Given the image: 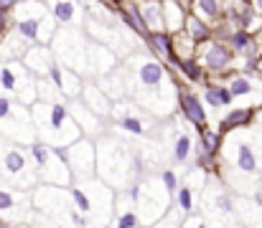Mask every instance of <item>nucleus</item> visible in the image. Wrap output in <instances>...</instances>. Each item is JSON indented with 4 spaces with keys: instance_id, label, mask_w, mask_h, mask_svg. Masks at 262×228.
Returning <instances> with one entry per match:
<instances>
[{
    "instance_id": "1",
    "label": "nucleus",
    "mask_w": 262,
    "mask_h": 228,
    "mask_svg": "<svg viewBox=\"0 0 262 228\" xmlns=\"http://www.w3.org/2000/svg\"><path fill=\"white\" fill-rule=\"evenodd\" d=\"M94 147H97V178L107 183L115 193L140 183L148 175L143 152L120 140L117 135L104 132L99 140H94Z\"/></svg>"
},
{
    "instance_id": "2",
    "label": "nucleus",
    "mask_w": 262,
    "mask_h": 228,
    "mask_svg": "<svg viewBox=\"0 0 262 228\" xmlns=\"http://www.w3.org/2000/svg\"><path fill=\"white\" fill-rule=\"evenodd\" d=\"M31 117L36 127V140L54 150H64L84 137L82 130L74 124L67 102H33Z\"/></svg>"
},
{
    "instance_id": "3",
    "label": "nucleus",
    "mask_w": 262,
    "mask_h": 228,
    "mask_svg": "<svg viewBox=\"0 0 262 228\" xmlns=\"http://www.w3.org/2000/svg\"><path fill=\"white\" fill-rule=\"evenodd\" d=\"M67 190L74 208L87 216L92 228H107L115 213V190L107 183H102L99 178L74 180Z\"/></svg>"
},
{
    "instance_id": "4",
    "label": "nucleus",
    "mask_w": 262,
    "mask_h": 228,
    "mask_svg": "<svg viewBox=\"0 0 262 228\" xmlns=\"http://www.w3.org/2000/svg\"><path fill=\"white\" fill-rule=\"evenodd\" d=\"M130 200L135 203V213L143 228L156 226L173 206V195L166 190V185L161 183L158 172H148L140 183L125 188Z\"/></svg>"
},
{
    "instance_id": "5",
    "label": "nucleus",
    "mask_w": 262,
    "mask_h": 228,
    "mask_svg": "<svg viewBox=\"0 0 262 228\" xmlns=\"http://www.w3.org/2000/svg\"><path fill=\"white\" fill-rule=\"evenodd\" d=\"M199 213L214 228H242L237 218V195L222 183L216 172L206 178V185L199 200Z\"/></svg>"
},
{
    "instance_id": "6",
    "label": "nucleus",
    "mask_w": 262,
    "mask_h": 228,
    "mask_svg": "<svg viewBox=\"0 0 262 228\" xmlns=\"http://www.w3.org/2000/svg\"><path fill=\"white\" fill-rule=\"evenodd\" d=\"M56 28L59 26L51 18L49 5L43 0H20L13 8V31L23 41H28L31 46L33 43L49 46L54 33H56Z\"/></svg>"
},
{
    "instance_id": "7",
    "label": "nucleus",
    "mask_w": 262,
    "mask_h": 228,
    "mask_svg": "<svg viewBox=\"0 0 262 228\" xmlns=\"http://www.w3.org/2000/svg\"><path fill=\"white\" fill-rule=\"evenodd\" d=\"M59 66L77 71L79 76H89L87 66V33L79 26H59L51 43H49Z\"/></svg>"
},
{
    "instance_id": "8",
    "label": "nucleus",
    "mask_w": 262,
    "mask_h": 228,
    "mask_svg": "<svg viewBox=\"0 0 262 228\" xmlns=\"http://www.w3.org/2000/svg\"><path fill=\"white\" fill-rule=\"evenodd\" d=\"M0 183L28 193L38 188V175L33 170L28 150L5 137H0Z\"/></svg>"
},
{
    "instance_id": "9",
    "label": "nucleus",
    "mask_w": 262,
    "mask_h": 228,
    "mask_svg": "<svg viewBox=\"0 0 262 228\" xmlns=\"http://www.w3.org/2000/svg\"><path fill=\"white\" fill-rule=\"evenodd\" d=\"M0 137L28 147L36 142V127L31 117V107H23L20 102L0 94Z\"/></svg>"
},
{
    "instance_id": "10",
    "label": "nucleus",
    "mask_w": 262,
    "mask_h": 228,
    "mask_svg": "<svg viewBox=\"0 0 262 228\" xmlns=\"http://www.w3.org/2000/svg\"><path fill=\"white\" fill-rule=\"evenodd\" d=\"M28 157L33 162V170L38 175V185H56V188H69L74 183L67 162H64V155L61 150H54L43 142H33L26 147Z\"/></svg>"
},
{
    "instance_id": "11",
    "label": "nucleus",
    "mask_w": 262,
    "mask_h": 228,
    "mask_svg": "<svg viewBox=\"0 0 262 228\" xmlns=\"http://www.w3.org/2000/svg\"><path fill=\"white\" fill-rule=\"evenodd\" d=\"M0 94L31 107L38 102L36 96V76L31 74L20 61H0Z\"/></svg>"
},
{
    "instance_id": "12",
    "label": "nucleus",
    "mask_w": 262,
    "mask_h": 228,
    "mask_svg": "<svg viewBox=\"0 0 262 228\" xmlns=\"http://www.w3.org/2000/svg\"><path fill=\"white\" fill-rule=\"evenodd\" d=\"M0 221L10 226H33L36 211L31 203V193L0 183Z\"/></svg>"
},
{
    "instance_id": "13",
    "label": "nucleus",
    "mask_w": 262,
    "mask_h": 228,
    "mask_svg": "<svg viewBox=\"0 0 262 228\" xmlns=\"http://www.w3.org/2000/svg\"><path fill=\"white\" fill-rule=\"evenodd\" d=\"M107 122H112L120 132H125V135H130V137H148L150 135V130H153V124L158 122L153 114H148L145 109H140L138 104H133V102H127V99H122V102H115V107H112V114H110V119Z\"/></svg>"
},
{
    "instance_id": "14",
    "label": "nucleus",
    "mask_w": 262,
    "mask_h": 228,
    "mask_svg": "<svg viewBox=\"0 0 262 228\" xmlns=\"http://www.w3.org/2000/svg\"><path fill=\"white\" fill-rule=\"evenodd\" d=\"M61 155H64V162H67V167H69L74 180L97 178V147H94V140L82 137L74 145L64 147Z\"/></svg>"
},
{
    "instance_id": "15",
    "label": "nucleus",
    "mask_w": 262,
    "mask_h": 228,
    "mask_svg": "<svg viewBox=\"0 0 262 228\" xmlns=\"http://www.w3.org/2000/svg\"><path fill=\"white\" fill-rule=\"evenodd\" d=\"M206 178H209V172H204L196 165H191V170L181 175L178 190H176V195H173V206L183 216L199 213V200H201V190L206 185Z\"/></svg>"
},
{
    "instance_id": "16",
    "label": "nucleus",
    "mask_w": 262,
    "mask_h": 228,
    "mask_svg": "<svg viewBox=\"0 0 262 228\" xmlns=\"http://www.w3.org/2000/svg\"><path fill=\"white\" fill-rule=\"evenodd\" d=\"M196 61H199V66L204 69V74L222 76L232 69V64L237 61V56L232 54L229 43L211 38V41H206V43H201V46L196 48Z\"/></svg>"
},
{
    "instance_id": "17",
    "label": "nucleus",
    "mask_w": 262,
    "mask_h": 228,
    "mask_svg": "<svg viewBox=\"0 0 262 228\" xmlns=\"http://www.w3.org/2000/svg\"><path fill=\"white\" fill-rule=\"evenodd\" d=\"M224 18L234 31H247V33H257L262 28V18L255 13V8L250 5V0H224Z\"/></svg>"
},
{
    "instance_id": "18",
    "label": "nucleus",
    "mask_w": 262,
    "mask_h": 228,
    "mask_svg": "<svg viewBox=\"0 0 262 228\" xmlns=\"http://www.w3.org/2000/svg\"><path fill=\"white\" fill-rule=\"evenodd\" d=\"M176 107H178V112L183 114V119L191 124V127H196V132L199 130H204V127H209V119H206V107H204V102L199 99V94L196 91H191L183 81H178V91H176Z\"/></svg>"
},
{
    "instance_id": "19",
    "label": "nucleus",
    "mask_w": 262,
    "mask_h": 228,
    "mask_svg": "<svg viewBox=\"0 0 262 228\" xmlns=\"http://www.w3.org/2000/svg\"><path fill=\"white\" fill-rule=\"evenodd\" d=\"M120 61H122V59H120L112 48H107V46L92 41L87 36V66H89V76H92V79H97V76H110L120 66Z\"/></svg>"
},
{
    "instance_id": "20",
    "label": "nucleus",
    "mask_w": 262,
    "mask_h": 228,
    "mask_svg": "<svg viewBox=\"0 0 262 228\" xmlns=\"http://www.w3.org/2000/svg\"><path fill=\"white\" fill-rule=\"evenodd\" d=\"M67 107H69V114H72V119H74V124L82 130V135L89 137V140H99L107 130H104V119L102 117H97L89 107H84V102L82 99H74V102H67Z\"/></svg>"
},
{
    "instance_id": "21",
    "label": "nucleus",
    "mask_w": 262,
    "mask_h": 228,
    "mask_svg": "<svg viewBox=\"0 0 262 228\" xmlns=\"http://www.w3.org/2000/svg\"><path fill=\"white\" fill-rule=\"evenodd\" d=\"M46 76H49V79H51V84L59 89V94H61V99H64V102H74V99H79V96H82L84 76H79L77 71H69V69H64V66H59V64L54 61Z\"/></svg>"
},
{
    "instance_id": "22",
    "label": "nucleus",
    "mask_w": 262,
    "mask_h": 228,
    "mask_svg": "<svg viewBox=\"0 0 262 228\" xmlns=\"http://www.w3.org/2000/svg\"><path fill=\"white\" fill-rule=\"evenodd\" d=\"M196 157V140L191 132L186 130H176L171 135V142H168V162L173 167H186L191 165Z\"/></svg>"
},
{
    "instance_id": "23",
    "label": "nucleus",
    "mask_w": 262,
    "mask_h": 228,
    "mask_svg": "<svg viewBox=\"0 0 262 228\" xmlns=\"http://www.w3.org/2000/svg\"><path fill=\"white\" fill-rule=\"evenodd\" d=\"M51 18L56 20V26H84L87 18V8L79 0H51L46 3Z\"/></svg>"
},
{
    "instance_id": "24",
    "label": "nucleus",
    "mask_w": 262,
    "mask_h": 228,
    "mask_svg": "<svg viewBox=\"0 0 262 228\" xmlns=\"http://www.w3.org/2000/svg\"><path fill=\"white\" fill-rule=\"evenodd\" d=\"M112 10L117 13L120 23H122L133 36H138V38L145 43V38H148L150 33H148V28H145V23H143V15H140L138 3H133V0H117V5H112Z\"/></svg>"
},
{
    "instance_id": "25",
    "label": "nucleus",
    "mask_w": 262,
    "mask_h": 228,
    "mask_svg": "<svg viewBox=\"0 0 262 228\" xmlns=\"http://www.w3.org/2000/svg\"><path fill=\"white\" fill-rule=\"evenodd\" d=\"M107 228H143L138 221V213H135V203L130 200L127 190L115 193V213H112Z\"/></svg>"
},
{
    "instance_id": "26",
    "label": "nucleus",
    "mask_w": 262,
    "mask_h": 228,
    "mask_svg": "<svg viewBox=\"0 0 262 228\" xmlns=\"http://www.w3.org/2000/svg\"><path fill=\"white\" fill-rule=\"evenodd\" d=\"M82 102H84V107H89L97 117H102L104 122L110 119V114H112V107H115V102L99 89V84L92 79H84V89H82V96H79Z\"/></svg>"
},
{
    "instance_id": "27",
    "label": "nucleus",
    "mask_w": 262,
    "mask_h": 228,
    "mask_svg": "<svg viewBox=\"0 0 262 228\" xmlns=\"http://www.w3.org/2000/svg\"><path fill=\"white\" fill-rule=\"evenodd\" d=\"M54 61H56V59H54L51 48H49V46H41V43L28 46V51H26V54H23V59H20V64L36 76V79L49 74V69H51V64H54Z\"/></svg>"
},
{
    "instance_id": "28",
    "label": "nucleus",
    "mask_w": 262,
    "mask_h": 228,
    "mask_svg": "<svg viewBox=\"0 0 262 228\" xmlns=\"http://www.w3.org/2000/svg\"><path fill=\"white\" fill-rule=\"evenodd\" d=\"M227 43H229L232 54L247 64V69L255 64V59L262 54L260 46H257V41H255V33H247V31H234V33L229 36Z\"/></svg>"
},
{
    "instance_id": "29",
    "label": "nucleus",
    "mask_w": 262,
    "mask_h": 228,
    "mask_svg": "<svg viewBox=\"0 0 262 228\" xmlns=\"http://www.w3.org/2000/svg\"><path fill=\"white\" fill-rule=\"evenodd\" d=\"M145 46H148V51H150V54H153L158 61H163L166 66H176L173 41H171V33H168V31L150 33V36L145 38Z\"/></svg>"
},
{
    "instance_id": "30",
    "label": "nucleus",
    "mask_w": 262,
    "mask_h": 228,
    "mask_svg": "<svg viewBox=\"0 0 262 228\" xmlns=\"http://www.w3.org/2000/svg\"><path fill=\"white\" fill-rule=\"evenodd\" d=\"M237 218L242 228H262V203L250 195H237Z\"/></svg>"
},
{
    "instance_id": "31",
    "label": "nucleus",
    "mask_w": 262,
    "mask_h": 228,
    "mask_svg": "<svg viewBox=\"0 0 262 228\" xmlns=\"http://www.w3.org/2000/svg\"><path fill=\"white\" fill-rule=\"evenodd\" d=\"M224 0H191L188 3V13L201 18L204 23H209L211 28L224 18Z\"/></svg>"
},
{
    "instance_id": "32",
    "label": "nucleus",
    "mask_w": 262,
    "mask_h": 228,
    "mask_svg": "<svg viewBox=\"0 0 262 228\" xmlns=\"http://www.w3.org/2000/svg\"><path fill=\"white\" fill-rule=\"evenodd\" d=\"M186 18H188V8L183 3H178V0H163V26H166L168 33L183 31Z\"/></svg>"
},
{
    "instance_id": "33",
    "label": "nucleus",
    "mask_w": 262,
    "mask_h": 228,
    "mask_svg": "<svg viewBox=\"0 0 262 228\" xmlns=\"http://www.w3.org/2000/svg\"><path fill=\"white\" fill-rule=\"evenodd\" d=\"M138 8H140V15H143L148 33L166 31V26H163V0H143V3H138Z\"/></svg>"
},
{
    "instance_id": "34",
    "label": "nucleus",
    "mask_w": 262,
    "mask_h": 228,
    "mask_svg": "<svg viewBox=\"0 0 262 228\" xmlns=\"http://www.w3.org/2000/svg\"><path fill=\"white\" fill-rule=\"evenodd\" d=\"M28 41H23L15 31H8L3 36V43H0V61H20L23 54L28 51Z\"/></svg>"
},
{
    "instance_id": "35",
    "label": "nucleus",
    "mask_w": 262,
    "mask_h": 228,
    "mask_svg": "<svg viewBox=\"0 0 262 228\" xmlns=\"http://www.w3.org/2000/svg\"><path fill=\"white\" fill-rule=\"evenodd\" d=\"M255 122V109L252 107H239V109H232L224 119H222V127L219 132H232V130H242V127H252Z\"/></svg>"
},
{
    "instance_id": "36",
    "label": "nucleus",
    "mask_w": 262,
    "mask_h": 228,
    "mask_svg": "<svg viewBox=\"0 0 262 228\" xmlns=\"http://www.w3.org/2000/svg\"><path fill=\"white\" fill-rule=\"evenodd\" d=\"M204 102H206L209 107H214V109H222V107H229V104L234 102V96L229 94V89H227L224 84H211V81H206V84H204Z\"/></svg>"
},
{
    "instance_id": "37",
    "label": "nucleus",
    "mask_w": 262,
    "mask_h": 228,
    "mask_svg": "<svg viewBox=\"0 0 262 228\" xmlns=\"http://www.w3.org/2000/svg\"><path fill=\"white\" fill-rule=\"evenodd\" d=\"M171 41H173V54H176V64L178 61H191L196 59V41L186 33V31H178V33H171Z\"/></svg>"
},
{
    "instance_id": "38",
    "label": "nucleus",
    "mask_w": 262,
    "mask_h": 228,
    "mask_svg": "<svg viewBox=\"0 0 262 228\" xmlns=\"http://www.w3.org/2000/svg\"><path fill=\"white\" fill-rule=\"evenodd\" d=\"M183 31L196 41V46H201V43H206V41H211L214 38V28L209 26V23H204L201 18H196V15H191L188 13V18H186V26H183Z\"/></svg>"
},
{
    "instance_id": "39",
    "label": "nucleus",
    "mask_w": 262,
    "mask_h": 228,
    "mask_svg": "<svg viewBox=\"0 0 262 228\" xmlns=\"http://www.w3.org/2000/svg\"><path fill=\"white\" fill-rule=\"evenodd\" d=\"M222 137H224V135H222L219 130H214V127H204V130H199V150L219 160Z\"/></svg>"
},
{
    "instance_id": "40",
    "label": "nucleus",
    "mask_w": 262,
    "mask_h": 228,
    "mask_svg": "<svg viewBox=\"0 0 262 228\" xmlns=\"http://www.w3.org/2000/svg\"><path fill=\"white\" fill-rule=\"evenodd\" d=\"M224 86L229 89V94H232L234 99H237V96H247V94L255 91V84H252V79L247 74H232Z\"/></svg>"
},
{
    "instance_id": "41",
    "label": "nucleus",
    "mask_w": 262,
    "mask_h": 228,
    "mask_svg": "<svg viewBox=\"0 0 262 228\" xmlns=\"http://www.w3.org/2000/svg\"><path fill=\"white\" fill-rule=\"evenodd\" d=\"M36 96H38V102H64L59 89L51 84L49 76H38L36 79Z\"/></svg>"
},
{
    "instance_id": "42",
    "label": "nucleus",
    "mask_w": 262,
    "mask_h": 228,
    "mask_svg": "<svg viewBox=\"0 0 262 228\" xmlns=\"http://www.w3.org/2000/svg\"><path fill=\"white\" fill-rule=\"evenodd\" d=\"M173 69L181 76H186V81H191V84H199V81H204V76H206L196 59H191V61H178Z\"/></svg>"
},
{
    "instance_id": "43",
    "label": "nucleus",
    "mask_w": 262,
    "mask_h": 228,
    "mask_svg": "<svg viewBox=\"0 0 262 228\" xmlns=\"http://www.w3.org/2000/svg\"><path fill=\"white\" fill-rule=\"evenodd\" d=\"M183 221H186V216H183L176 206H171V211H168L156 226H150V228H183Z\"/></svg>"
},
{
    "instance_id": "44",
    "label": "nucleus",
    "mask_w": 262,
    "mask_h": 228,
    "mask_svg": "<svg viewBox=\"0 0 262 228\" xmlns=\"http://www.w3.org/2000/svg\"><path fill=\"white\" fill-rule=\"evenodd\" d=\"M158 178H161V183L166 185V190L176 195V190H178V183H181V175L176 172V167H161L158 170Z\"/></svg>"
},
{
    "instance_id": "45",
    "label": "nucleus",
    "mask_w": 262,
    "mask_h": 228,
    "mask_svg": "<svg viewBox=\"0 0 262 228\" xmlns=\"http://www.w3.org/2000/svg\"><path fill=\"white\" fill-rule=\"evenodd\" d=\"M183 228H214L201 213H193V216H186V221H183Z\"/></svg>"
},
{
    "instance_id": "46",
    "label": "nucleus",
    "mask_w": 262,
    "mask_h": 228,
    "mask_svg": "<svg viewBox=\"0 0 262 228\" xmlns=\"http://www.w3.org/2000/svg\"><path fill=\"white\" fill-rule=\"evenodd\" d=\"M8 28H10V15L5 10H0V38L8 33Z\"/></svg>"
},
{
    "instance_id": "47",
    "label": "nucleus",
    "mask_w": 262,
    "mask_h": 228,
    "mask_svg": "<svg viewBox=\"0 0 262 228\" xmlns=\"http://www.w3.org/2000/svg\"><path fill=\"white\" fill-rule=\"evenodd\" d=\"M20 0H0V10H5V13H10L15 5H18Z\"/></svg>"
},
{
    "instance_id": "48",
    "label": "nucleus",
    "mask_w": 262,
    "mask_h": 228,
    "mask_svg": "<svg viewBox=\"0 0 262 228\" xmlns=\"http://www.w3.org/2000/svg\"><path fill=\"white\" fill-rule=\"evenodd\" d=\"M250 69H252V71H257V74H262V54L257 56V59H255V64H252Z\"/></svg>"
},
{
    "instance_id": "49",
    "label": "nucleus",
    "mask_w": 262,
    "mask_h": 228,
    "mask_svg": "<svg viewBox=\"0 0 262 228\" xmlns=\"http://www.w3.org/2000/svg\"><path fill=\"white\" fill-rule=\"evenodd\" d=\"M250 5L255 8V13H257V15L262 18V0H250Z\"/></svg>"
},
{
    "instance_id": "50",
    "label": "nucleus",
    "mask_w": 262,
    "mask_h": 228,
    "mask_svg": "<svg viewBox=\"0 0 262 228\" xmlns=\"http://www.w3.org/2000/svg\"><path fill=\"white\" fill-rule=\"evenodd\" d=\"M255 41H257V46H260V51H262V28L255 33Z\"/></svg>"
},
{
    "instance_id": "51",
    "label": "nucleus",
    "mask_w": 262,
    "mask_h": 228,
    "mask_svg": "<svg viewBox=\"0 0 262 228\" xmlns=\"http://www.w3.org/2000/svg\"><path fill=\"white\" fill-rule=\"evenodd\" d=\"M255 198L262 203V178H260V185H257V195H255Z\"/></svg>"
},
{
    "instance_id": "52",
    "label": "nucleus",
    "mask_w": 262,
    "mask_h": 228,
    "mask_svg": "<svg viewBox=\"0 0 262 228\" xmlns=\"http://www.w3.org/2000/svg\"><path fill=\"white\" fill-rule=\"evenodd\" d=\"M178 3H183V5H186V8H188V3H191V0H178Z\"/></svg>"
},
{
    "instance_id": "53",
    "label": "nucleus",
    "mask_w": 262,
    "mask_h": 228,
    "mask_svg": "<svg viewBox=\"0 0 262 228\" xmlns=\"http://www.w3.org/2000/svg\"><path fill=\"white\" fill-rule=\"evenodd\" d=\"M133 3H143V0H133Z\"/></svg>"
}]
</instances>
